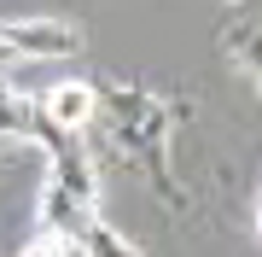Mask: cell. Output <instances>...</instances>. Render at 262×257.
<instances>
[{
    "label": "cell",
    "instance_id": "cell-1",
    "mask_svg": "<svg viewBox=\"0 0 262 257\" xmlns=\"http://www.w3.org/2000/svg\"><path fill=\"white\" fill-rule=\"evenodd\" d=\"M99 117H105V129H111L117 152L151 181V193H158L169 210H187L192 199H187V187H181V175H175V158H169L181 105L151 94V88H140V82H99Z\"/></svg>",
    "mask_w": 262,
    "mask_h": 257
},
{
    "label": "cell",
    "instance_id": "cell-2",
    "mask_svg": "<svg viewBox=\"0 0 262 257\" xmlns=\"http://www.w3.org/2000/svg\"><path fill=\"white\" fill-rule=\"evenodd\" d=\"M99 216V170L88 158L82 134L58 141L47 152V181H41V205H35V228L64 234L70 246L82 240V228Z\"/></svg>",
    "mask_w": 262,
    "mask_h": 257
},
{
    "label": "cell",
    "instance_id": "cell-3",
    "mask_svg": "<svg viewBox=\"0 0 262 257\" xmlns=\"http://www.w3.org/2000/svg\"><path fill=\"white\" fill-rule=\"evenodd\" d=\"M82 47V29L64 18H0V65L12 58H64Z\"/></svg>",
    "mask_w": 262,
    "mask_h": 257
},
{
    "label": "cell",
    "instance_id": "cell-4",
    "mask_svg": "<svg viewBox=\"0 0 262 257\" xmlns=\"http://www.w3.org/2000/svg\"><path fill=\"white\" fill-rule=\"evenodd\" d=\"M0 141H35V146H47V152H53V146L70 141V134L53 129V117L41 111V100L18 94L12 82H0Z\"/></svg>",
    "mask_w": 262,
    "mask_h": 257
},
{
    "label": "cell",
    "instance_id": "cell-5",
    "mask_svg": "<svg viewBox=\"0 0 262 257\" xmlns=\"http://www.w3.org/2000/svg\"><path fill=\"white\" fill-rule=\"evenodd\" d=\"M41 111L53 117L58 134H88V123L99 117V82H58L41 94Z\"/></svg>",
    "mask_w": 262,
    "mask_h": 257
},
{
    "label": "cell",
    "instance_id": "cell-6",
    "mask_svg": "<svg viewBox=\"0 0 262 257\" xmlns=\"http://www.w3.org/2000/svg\"><path fill=\"white\" fill-rule=\"evenodd\" d=\"M76 251H82V257H146V251L134 246L128 234H117V228H111L105 216H94V222L82 228V240H76Z\"/></svg>",
    "mask_w": 262,
    "mask_h": 257
},
{
    "label": "cell",
    "instance_id": "cell-7",
    "mask_svg": "<svg viewBox=\"0 0 262 257\" xmlns=\"http://www.w3.org/2000/svg\"><path fill=\"white\" fill-rule=\"evenodd\" d=\"M222 47L233 53L239 65H245V70L256 76V88H262V29L239 18V24H227V29H222Z\"/></svg>",
    "mask_w": 262,
    "mask_h": 257
},
{
    "label": "cell",
    "instance_id": "cell-8",
    "mask_svg": "<svg viewBox=\"0 0 262 257\" xmlns=\"http://www.w3.org/2000/svg\"><path fill=\"white\" fill-rule=\"evenodd\" d=\"M70 251H76V246H70L64 234H47V228H35V234L24 240V251H18V257H70Z\"/></svg>",
    "mask_w": 262,
    "mask_h": 257
},
{
    "label": "cell",
    "instance_id": "cell-9",
    "mask_svg": "<svg viewBox=\"0 0 262 257\" xmlns=\"http://www.w3.org/2000/svg\"><path fill=\"white\" fill-rule=\"evenodd\" d=\"M256 234H262V205H256Z\"/></svg>",
    "mask_w": 262,
    "mask_h": 257
},
{
    "label": "cell",
    "instance_id": "cell-10",
    "mask_svg": "<svg viewBox=\"0 0 262 257\" xmlns=\"http://www.w3.org/2000/svg\"><path fill=\"white\" fill-rule=\"evenodd\" d=\"M227 6H239V0H227Z\"/></svg>",
    "mask_w": 262,
    "mask_h": 257
}]
</instances>
